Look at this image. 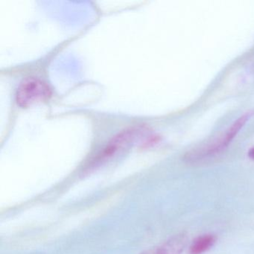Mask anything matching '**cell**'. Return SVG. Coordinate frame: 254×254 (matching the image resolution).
I'll list each match as a JSON object with an SVG mask.
<instances>
[{"mask_svg":"<svg viewBox=\"0 0 254 254\" xmlns=\"http://www.w3.org/2000/svg\"><path fill=\"white\" fill-rule=\"evenodd\" d=\"M215 241L216 238L213 235L206 234L199 236L191 243L190 248V254H203L213 246Z\"/></svg>","mask_w":254,"mask_h":254,"instance_id":"obj_4","label":"cell"},{"mask_svg":"<svg viewBox=\"0 0 254 254\" xmlns=\"http://www.w3.org/2000/svg\"><path fill=\"white\" fill-rule=\"evenodd\" d=\"M187 234L181 233L140 254H181L187 246Z\"/></svg>","mask_w":254,"mask_h":254,"instance_id":"obj_3","label":"cell"},{"mask_svg":"<svg viewBox=\"0 0 254 254\" xmlns=\"http://www.w3.org/2000/svg\"><path fill=\"white\" fill-rule=\"evenodd\" d=\"M50 87L41 80L30 78L22 83L17 90L16 101L21 108L44 102L51 96Z\"/></svg>","mask_w":254,"mask_h":254,"instance_id":"obj_2","label":"cell"},{"mask_svg":"<svg viewBox=\"0 0 254 254\" xmlns=\"http://www.w3.org/2000/svg\"><path fill=\"white\" fill-rule=\"evenodd\" d=\"M253 117H254V110L245 113L219 137L187 152L184 156V160L187 163H195L222 152Z\"/></svg>","mask_w":254,"mask_h":254,"instance_id":"obj_1","label":"cell"},{"mask_svg":"<svg viewBox=\"0 0 254 254\" xmlns=\"http://www.w3.org/2000/svg\"><path fill=\"white\" fill-rule=\"evenodd\" d=\"M248 157L252 159V160H254V148H251V150L248 151Z\"/></svg>","mask_w":254,"mask_h":254,"instance_id":"obj_5","label":"cell"}]
</instances>
